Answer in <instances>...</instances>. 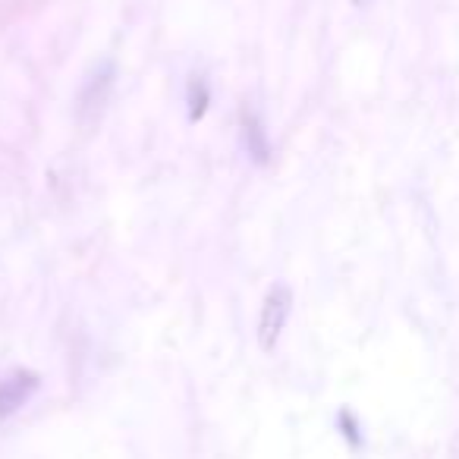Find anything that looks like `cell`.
<instances>
[{
  "instance_id": "cell-2",
  "label": "cell",
  "mask_w": 459,
  "mask_h": 459,
  "mask_svg": "<svg viewBox=\"0 0 459 459\" xmlns=\"http://www.w3.org/2000/svg\"><path fill=\"white\" fill-rule=\"evenodd\" d=\"M35 387H39V381L32 375H26V371H13V375L0 377V419H7L20 406H26Z\"/></svg>"
},
{
  "instance_id": "cell-4",
  "label": "cell",
  "mask_w": 459,
  "mask_h": 459,
  "mask_svg": "<svg viewBox=\"0 0 459 459\" xmlns=\"http://www.w3.org/2000/svg\"><path fill=\"white\" fill-rule=\"evenodd\" d=\"M356 7H368V4H375V0H352Z\"/></svg>"
},
{
  "instance_id": "cell-3",
  "label": "cell",
  "mask_w": 459,
  "mask_h": 459,
  "mask_svg": "<svg viewBox=\"0 0 459 459\" xmlns=\"http://www.w3.org/2000/svg\"><path fill=\"white\" fill-rule=\"evenodd\" d=\"M189 108H192V120H198V117L204 114V108H208V85H204L202 76H192L189 82Z\"/></svg>"
},
{
  "instance_id": "cell-1",
  "label": "cell",
  "mask_w": 459,
  "mask_h": 459,
  "mask_svg": "<svg viewBox=\"0 0 459 459\" xmlns=\"http://www.w3.org/2000/svg\"><path fill=\"white\" fill-rule=\"evenodd\" d=\"M290 312H293V293H290L287 283H277L271 287V293L264 296L262 306V318H258V346L264 352H271L281 340L283 327L290 321Z\"/></svg>"
}]
</instances>
